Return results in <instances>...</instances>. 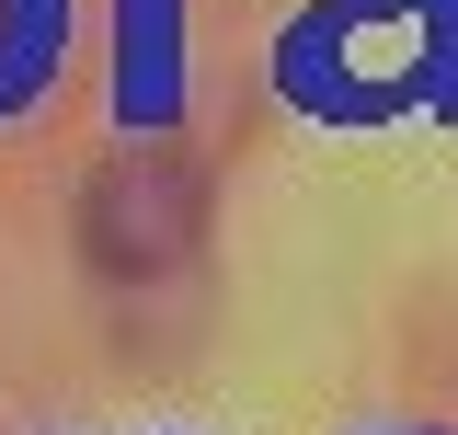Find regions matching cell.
Returning <instances> with one entry per match:
<instances>
[{
	"mask_svg": "<svg viewBox=\"0 0 458 435\" xmlns=\"http://www.w3.org/2000/svg\"><path fill=\"white\" fill-rule=\"evenodd\" d=\"M195 241H207V161L195 149H126V161L92 172V195H81V252L126 286H149V275H183L195 264Z\"/></svg>",
	"mask_w": 458,
	"mask_h": 435,
	"instance_id": "1",
	"label": "cell"
}]
</instances>
